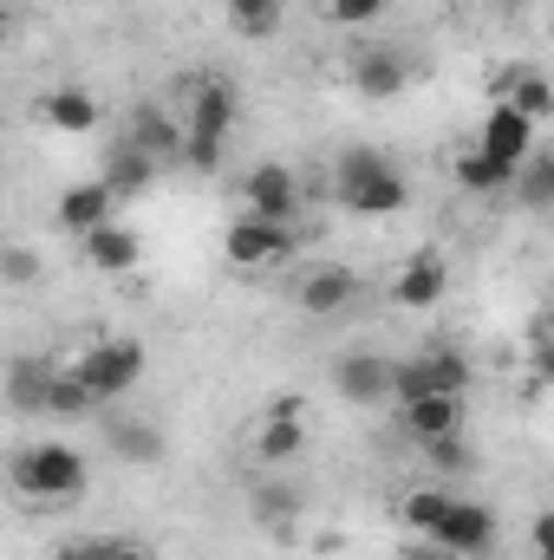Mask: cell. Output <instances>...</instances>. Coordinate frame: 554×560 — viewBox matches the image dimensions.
<instances>
[{
	"label": "cell",
	"instance_id": "cell-2",
	"mask_svg": "<svg viewBox=\"0 0 554 560\" xmlns=\"http://www.w3.org/2000/svg\"><path fill=\"white\" fill-rule=\"evenodd\" d=\"M333 176H339L333 189H339V202H346L353 215H399V209L412 202V183H405L379 150H346Z\"/></svg>",
	"mask_w": 554,
	"mask_h": 560
},
{
	"label": "cell",
	"instance_id": "cell-11",
	"mask_svg": "<svg viewBox=\"0 0 554 560\" xmlns=\"http://www.w3.org/2000/svg\"><path fill=\"white\" fill-rule=\"evenodd\" d=\"M79 248H85V268H99V275H138V261H143L138 229H118V222L85 229V235H79Z\"/></svg>",
	"mask_w": 554,
	"mask_h": 560
},
{
	"label": "cell",
	"instance_id": "cell-12",
	"mask_svg": "<svg viewBox=\"0 0 554 560\" xmlns=\"http://www.w3.org/2000/svg\"><path fill=\"white\" fill-rule=\"evenodd\" d=\"M112 209H118V196H112V183L105 176H85V183H72L66 196H59V229L66 235H85V229H99V222H112Z\"/></svg>",
	"mask_w": 554,
	"mask_h": 560
},
{
	"label": "cell",
	"instance_id": "cell-10",
	"mask_svg": "<svg viewBox=\"0 0 554 560\" xmlns=\"http://www.w3.org/2000/svg\"><path fill=\"white\" fill-rule=\"evenodd\" d=\"M443 293H450V261H443L437 248H417L412 261L399 268V280H392V300H399L405 313H430Z\"/></svg>",
	"mask_w": 554,
	"mask_h": 560
},
{
	"label": "cell",
	"instance_id": "cell-31",
	"mask_svg": "<svg viewBox=\"0 0 554 560\" xmlns=\"http://www.w3.org/2000/svg\"><path fill=\"white\" fill-rule=\"evenodd\" d=\"M255 515H262V522H280V515H300V495H293V489H280V482H268V489L255 495Z\"/></svg>",
	"mask_w": 554,
	"mask_h": 560
},
{
	"label": "cell",
	"instance_id": "cell-23",
	"mask_svg": "<svg viewBox=\"0 0 554 560\" xmlns=\"http://www.w3.org/2000/svg\"><path fill=\"white\" fill-rule=\"evenodd\" d=\"M229 26L242 39H275L280 33V0H229Z\"/></svg>",
	"mask_w": 554,
	"mask_h": 560
},
{
	"label": "cell",
	"instance_id": "cell-30",
	"mask_svg": "<svg viewBox=\"0 0 554 560\" xmlns=\"http://www.w3.org/2000/svg\"><path fill=\"white\" fill-rule=\"evenodd\" d=\"M118 555V535H79V541H59V560H112Z\"/></svg>",
	"mask_w": 554,
	"mask_h": 560
},
{
	"label": "cell",
	"instance_id": "cell-4",
	"mask_svg": "<svg viewBox=\"0 0 554 560\" xmlns=\"http://www.w3.org/2000/svg\"><path fill=\"white\" fill-rule=\"evenodd\" d=\"M143 365H150L143 339H99V346H85L66 372L85 385V398H92V405H112V398H125V392L143 378Z\"/></svg>",
	"mask_w": 554,
	"mask_h": 560
},
{
	"label": "cell",
	"instance_id": "cell-3",
	"mask_svg": "<svg viewBox=\"0 0 554 560\" xmlns=\"http://www.w3.org/2000/svg\"><path fill=\"white\" fill-rule=\"evenodd\" d=\"M13 489L26 502H72L85 489V456L66 443H26L13 456Z\"/></svg>",
	"mask_w": 554,
	"mask_h": 560
},
{
	"label": "cell",
	"instance_id": "cell-16",
	"mask_svg": "<svg viewBox=\"0 0 554 560\" xmlns=\"http://www.w3.org/2000/svg\"><path fill=\"white\" fill-rule=\"evenodd\" d=\"M39 125H53V131L79 138V131H92V125H99V98H92L85 85H53V92L39 98Z\"/></svg>",
	"mask_w": 554,
	"mask_h": 560
},
{
	"label": "cell",
	"instance_id": "cell-28",
	"mask_svg": "<svg viewBox=\"0 0 554 560\" xmlns=\"http://www.w3.org/2000/svg\"><path fill=\"white\" fill-rule=\"evenodd\" d=\"M509 183H522V196L542 209V202L554 196V163H549V156H535V163H516V176H509Z\"/></svg>",
	"mask_w": 554,
	"mask_h": 560
},
{
	"label": "cell",
	"instance_id": "cell-14",
	"mask_svg": "<svg viewBox=\"0 0 554 560\" xmlns=\"http://www.w3.org/2000/svg\"><path fill=\"white\" fill-rule=\"evenodd\" d=\"M353 293H359V275L353 268H313V275L300 280V313H313V319H333V313H346L353 306Z\"/></svg>",
	"mask_w": 554,
	"mask_h": 560
},
{
	"label": "cell",
	"instance_id": "cell-13",
	"mask_svg": "<svg viewBox=\"0 0 554 560\" xmlns=\"http://www.w3.org/2000/svg\"><path fill=\"white\" fill-rule=\"evenodd\" d=\"M333 385H339L353 405H379V398H392V359H385V352H346V359L333 365Z\"/></svg>",
	"mask_w": 554,
	"mask_h": 560
},
{
	"label": "cell",
	"instance_id": "cell-5",
	"mask_svg": "<svg viewBox=\"0 0 554 560\" xmlns=\"http://www.w3.org/2000/svg\"><path fill=\"white\" fill-rule=\"evenodd\" d=\"M470 378H476L470 359L450 352V346H437L424 359H399L392 365V405H412V398H463Z\"/></svg>",
	"mask_w": 554,
	"mask_h": 560
},
{
	"label": "cell",
	"instance_id": "cell-19",
	"mask_svg": "<svg viewBox=\"0 0 554 560\" xmlns=\"http://www.w3.org/2000/svg\"><path fill=\"white\" fill-rule=\"evenodd\" d=\"M450 176H457L470 196H489V189H509V176H516V170H503V163H496V156H483V150H457V156H450Z\"/></svg>",
	"mask_w": 554,
	"mask_h": 560
},
{
	"label": "cell",
	"instance_id": "cell-26",
	"mask_svg": "<svg viewBox=\"0 0 554 560\" xmlns=\"http://www.w3.org/2000/svg\"><path fill=\"white\" fill-rule=\"evenodd\" d=\"M46 411H59V418H85L92 398H85V385H79L72 372H53V378H46Z\"/></svg>",
	"mask_w": 554,
	"mask_h": 560
},
{
	"label": "cell",
	"instance_id": "cell-17",
	"mask_svg": "<svg viewBox=\"0 0 554 560\" xmlns=\"http://www.w3.org/2000/svg\"><path fill=\"white\" fill-rule=\"evenodd\" d=\"M405 79H412V72H405V59H399V52H366V59L353 66V85H359L366 98H399V92H405Z\"/></svg>",
	"mask_w": 554,
	"mask_h": 560
},
{
	"label": "cell",
	"instance_id": "cell-33",
	"mask_svg": "<svg viewBox=\"0 0 554 560\" xmlns=\"http://www.w3.org/2000/svg\"><path fill=\"white\" fill-rule=\"evenodd\" d=\"M405 560H450V555H443L430 535H417V541H405Z\"/></svg>",
	"mask_w": 554,
	"mask_h": 560
},
{
	"label": "cell",
	"instance_id": "cell-35",
	"mask_svg": "<svg viewBox=\"0 0 554 560\" xmlns=\"http://www.w3.org/2000/svg\"><path fill=\"white\" fill-rule=\"evenodd\" d=\"M112 560H150V548H143L138 535H118V555Z\"/></svg>",
	"mask_w": 554,
	"mask_h": 560
},
{
	"label": "cell",
	"instance_id": "cell-29",
	"mask_svg": "<svg viewBox=\"0 0 554 560\" xmlns=\"http://www.w3.org/2000/svg\"><path fill=\"white\" fill-rule=\"evenodd\" d=\"M0 280L7 287H33L39 280V255L33 248H0Z\"/></svg>",
	"mask_w": 554,
	"mask_h": 560
},
{
	"label": "cell",
	"instance_id": "cell-20",
	"mask_svg": "<svg viewBox=\"0 0 554 560\" xmlns=\"http://www.w3.org/2000/svg\"><path fill=\"white\" fill-rule=\"evenodd\" d=\"M150 170H157V156H143L138 143H118L105 163V183H112V196H138V189H150Z\"/></svg>",
	"mask_w": 554,
	"mask_h": 560
},
{
	"label": "cell",
	"instance_id": "cell-7",
	"mask_svg": "<svg viewBox=\"0 0 554 560\" xmlns=\"http://www.w3.org/2000/svg\"><path fill=\"white\" fill-rule=\"evenodd\" d=\"M430 541H437L450 560H483L489 548H496V515H489L483 502L450 495V509H443V522L430 528Z\"/></svg>",
	"mask_w": 554,
	"mask_h": 560
},
{
	"label": "cell",
	"instance_id": "cell-22",
	"mask_svg": "<svg viewBox=\"0 0 554 560\" xmlns=\"http://www.w3.org/2000/svg\"><path fill=\"white\" fill-rule=\"evenodd\" d=\"M509 105H516V112H522V118H529V125L542 131V125H549V112H554L549 79H542L535 66H522V72H516V85H509Z\"/></svg>",
	"mask_w": 554,
	"mask_h": 560
},
{
	"label": "cell",
	"instance_id": "cell-25",
	"mask_svg": "<svg viewBox=\"0 0 554 560\" xmlns=\"http://www.w3.org/2000/svg\"><path fill=\"white\" fill-rule=\"evenodd\" d=\"M46 378H53L46 365H13L7 372V405L13 411H46Z\"/></svg>",
	"mask_w": 554,
	"mask_h": 560
},
{
	"label": "cell",
	"instance_id": "cell-8",
	"mask_svg": "<svg viewBox=\"0 0 554 560\" xmlns=\"http://www.w3.org/2000/svg\"><path fill=\"white\" fill-rule=\"evenodd\" d=\"M242 209L249 215H268V222H293L300 215V183L287 163H262L242 176Z\"/></svg>",
	"mask_w": 554,
	"mask_h": 560
},
{
	"label": "cell",
	"instance_id": "cell-6",
	"mask_svg": "<svg viewBox=\"0 0 554 560\" xmlns=\"http://www.w3.org/2000/svg\"><path fill=\"white\" fill-rule=\"evenodd\" d=\"M222 248H229V261L235 268H275L293 255V222H268V215H235L229 222V235H222Z\"/></svg>",
	"mask_w": 554,
	"mask_h": 560
},
{
	"label": "cell",
	"instance_id": "cell-9",
	"mask_svg": "<svg viewBox=\"0 0 554 560\" xmlns=\"http://www.w3.org/2000/svg\"><path fill=\"white\" fill-rule=\"evenodd\" d=\"M476 150H483V156H496L503 170H516V163H529V150H535V125H529L509 98H496V105H489V118H483Z\"/></svg>",
	"mask_w": 554,
	"mask_h": 560
},
{
	"label": "cell",
	"instance_id": "cell-18",
	"mask_svg": "<svg viewBox=\"0 0 554 560\" xmlns=\"http://www.w3.org/2000/svg\"><path fill=\"white\" fill-rule=\"evenodd\" d=\"M125 143H138L143 156H176V150H183V125H176V118H163L157 105H143L138 118H131V138H125Z\"/></svg>",
	"mask_w": 554,
	"mask_h": 560
},
{
	"label": "cell",
	"instance_id": "cell-15",
	"mask_svg": "<svg viewBox=\"0 0 554 560\" xmlns=\"http://www.w3.org/2000/svg\"><path fill=\"white\" fill-rule=\"evenodd\" d=\"M399 423L417 443H443V436H463V398H412L399 405Z\"/></svg>",
	"mask_w": 554,
	"mask_h": 560
},
{
	"label": "cell",
	"instance_id": "cell-1",
	"mask_svg": "<svg viewBox=\"0 0 554 560\" xmlns=\"http://www.w3.org/2000/svg\"><path fill=\"white\" fill-rule=\"evenodd\" d=\"M235 85L229 79H216V72H203L196 85H189V112H183V156H189V170H216L222 163V143L235 131Z\"/></svg>",
	"mask_w": 554,
	"mask_h": 560
},
{
	"label": "cell",
	"instance_id": "cell-24",
	"mask_svg": "<svg viewBox=\"0 0 554 560\" xmlns=\"http://www.w3.org/2000/svg\"><path fill=\"white\" fill-rule=\"evenodd\" d=\"M443 509H450V489H412V495L399 502V522H405L412 535H430V528L443 522Z\"/></svg>",
	"mask_w": 554,
	"mask_h": 560
},
{
	"label": "cell",
	"instance_id": "cell-36",
	"mask_svg": "<svg viewBox=\"0 0 554 560\" xmlns=\"http://www.w3.org/2000/svg\"><path fill=\"white\" fill-rule=\"evenodd\" d=\"M0 39H7V7H0Z\"/></svg>",
	"mask_w": 554,
	"mask_h": 560
},
{
	"label": "cell",
	"instance_id": "cell-27",
	"mask_svg": "<svg viewBox=\"0 0 554 560\" xmlns=\"http://www.w3.org/2000/svg\"><path fill=\"white\" fill-rule=\"evenodd\" d=\"M112 443H118V456H138V463H157V456H163V443H157L150 423H118Z\"/></svg>",
	"mask_w": 554,
	"mask_h": 560
},
{
	"label": "cell",
	"instance_id": "cell-34",
	"mask_svg": "<svg viewBox=\"0 0 554 560\" xmlns=\"http://www.w3.org/2000/svg\"><path fill=\"white\" fill-rule=\"evenodd\" d=\"M549 555H554V522L535 515V560H549Z\"/></svg>",
	"mask_w": 554,
	"mask_h": 560
},
{
	"label": "cell",
	"instance_id": "cell-32",
	"mask_svg": "<svg viewBox=\"0 0 554 560\" xmlns=\"http://www.w3.org/2000/svg\"><path fill=\"white\" fill-rule=\"evenodd\" d=\"M385 13V0H333V20L339 26H366V20H379Z\"/></svg>",
	"mask_w": 554,
	"mask_h": 560
},
{
	"label": "cell",
	"instance_id": "cell-21",
	"mask_svg": "<svg viewBox=\"0 0 554 560\" xmlns=\"http://www.w3.org/2000/svg\"><path fill=\"white\" fill-rule=\"evenodd\" d=\"M307 450V418H268L262 436H255V456L262 463H293Z\"/></svg>",
	"mask_w": 554,
	"mask_h": 560
}]
</instances>
